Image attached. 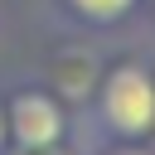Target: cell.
<instances>
[{"label":"cell","mask_w":155,"mask_h":155,"mask_svg":"<svg viewBox=\"0 0 155 155\" xmlns=\"http://www.w3.org/2000/svg\"><path fill=\"white\" fill-rule=\"evenodd\" d=\"M102 116L121 136H145L155 126V82L145 68H116L102 82Z\"/></svg>","instance_id":"cell-1"},{"label":"cell","mask_w":155,"mask_h":155,"mask_svg":"<svg viewBox=\"0 0 155 155\" xmlns=\"http://www.w3.org/2000/svg\"><path fill=\"white\" fill-rule=\"evenodd\" d=\"M10 126H15L24 150H53L58 136H63V111L44 92H19L10 102Z\"/></svg>","instance_id":"cell-2"},{"label":"cell","mask_w":155,"mask_h":155,"mask_svg":"<svg viewBox=\"0 0 155 155\" xmlns=\"http://www.w3.org/2000/svg\"><path fill=\"white\" fill-rule=\"evenodd\" d=\"M87 19H116V15H126L131 10V0H73Z\"/></svg>","instance_id":"cell-3"},{"label":"cell","mask_w":155,"mask_h":155,"mask_svg":"<svg viewBox=\"0 0 155 155\" xmlns=\"http://www.w3.org/2000/svg\"><path fill=\"white\" fill-rule=\"evenodd\" d=\"M111 155H150V150H111Z\"/></svg>","instance_id":"cell-4"}]
</instances>
